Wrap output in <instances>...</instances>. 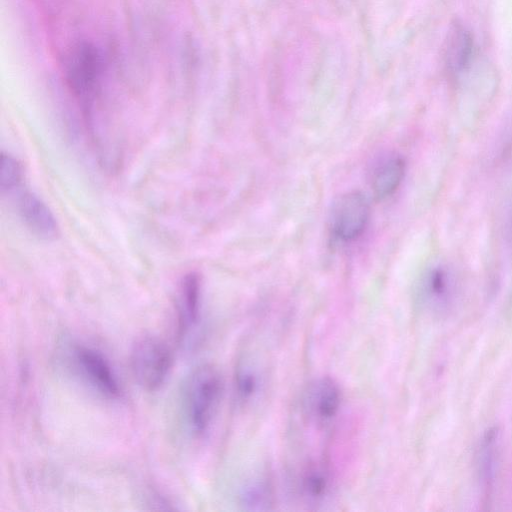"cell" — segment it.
<instances>
[{
	"mask_svg": "<svg viewBox=\"0 0 512 512\" xmlns=\"http://www.w3.org/2000/svg\"><path fill=\"white\" fill-rule=\"evenodd\" d=\"M223 393V379L211 364L196 367L187 377L183 390L184 418L190 432L201 437L210 429Z\"/></svg>",
	"mask_w": 512,
	"mask_h": 512,
	"instance_id": "cell-1",
	"label": "cell"
},
{
	"mask_svg": "<svg viewBox=\"0 0 512 512\" xmlns=\"http://www.w3.org/2000/svg\"><path fill=\"white\" fill-rule=\"evenodd\" d=\"M63 72L69 91L79 103L87 123H91L103 74L100 50L90 41H77L65 54Z\"/></svg>",
	"mask_w": 512,
	"mask_h": 512,
	"instance_id": "cell-2",
	"label": "cell"
},
{
	"mask_svg": "<svg viewBox=\"0 0 512 512\" xmlns=\"http://www.w3.org/2000/svg\"><path fill=\"white\" fill-rule=\"evenodd\" d=\"M173 363L169 346L160 338H139L130 353V366L135 380L147 391L157 390L166 380Z\"/></svg>",
	"mask_w": 512,
	"mask_h": 512,
	"instance_id": "cell-3",
	"label": "cell"
},
{
	"mask_svg": "<svg viewBox=\"0 0 512 512\" xmlns=\"http://www.w3.org/2000/svg\"><path fill=\"white\" fill-rule=\"evenodd\" d=\"M341 406V389L334 379L327 376L310 381L300 401L304 420L317 429L328 428L336 420Z\"/></svg>",
	"mask_w": 512,
	"mask_h": 512,
	"instance_id": "cell-4",
	"label": "cell"
},
{
	"mask_svg": "<svg viewBox=\"0 0 512 512\" xmlns=\"http://www.w3.org/2000/svg\"><path fill=\"white\" fill-rule=\"evenodd\" d=\"M70 360L78 375L99 394L109 399L120 397L122 389L118 377L101 352L76 344L70 349Z\"/></svg>",
	"mask_w": 512,
	"mask_h": 512,
	"instance_id": "cell-5",
	"label": "cell"
},
{
	"mask_svg": "<svg viewBox=\"0 0 512 512\" xmlns=\"http://www.w3.org/2000/svg\"><path fill=\"white\" fill-rule=\"evenodd\" d=\"M370 218V204L364 194L351 191L341 195L331 212V229L342 241H352L365 230Z\"/></svg>",
	"mask_w": 512,
	"mask_h": 512,
	"instance_id": "cell-6",
	"label": "cell"
},
{
	"mask_svg": "<svg viewBox=\"0 0 512 512\" xmlns=\"http://www.w3.org/2000/svg\"><path fill=\"white\" fill-rule=\"evenodd\" d=\"M479 57L473 34L463 23L454 21L443 47V66L448 79L456 84Z\"/></svg>",
	"mask_w": 512,
	"mask_h": 512,
	"instance_id": "cell-7",
	"label": "cell"
},
{
	"mask_svg": "<svg viewBox=\"0 0 512 512\" xmlns=\"http://www.w3.org/2000/svg\"><path fill=\"white\" fill-rule=\"evenodd\" d=\"M458 291L457 278L453 270L445 265L429 269L422 277L418 298L427 311L442 314L453 306Z\"/></svg>",
	"mask_w": 512,
	"mask_h": 512,
	"instance_id": "cell-8",
	"label": "cell"
},
{
	"mask_svg": "<svg viewBox=\"0 0 512 512\" xmlns=\"http://www.w3.org/2000/svg\"><path fill=\"white\" fill-rule=\"evenodd\" d=\"M475 456L479 488L487 503L494 493L501 465V433L497 427L489 428L483 434Z\"/></svg>",
	"mask_w": 512,
	"mask_h": 512,
	"instance_id": "cell-9",
	"label": "cell"
},
{
	"mask_svg": "<svg viewBox=\"0 0 512 512\" xmlns=\"http://www.w3.org/2000/svg\"><path fill=\"white\" fill-rule=\"evenodd\" d=\"M201 310V281L189 273L180 282L176 297V335L185 341L197 327Z\"/></svg>",
	"mask_w": 512,
	"mask_h": 512,
	"instance_id": "cell-10",
	"label": "cell"
},
{
	"mask_svg": "<svg viewBox=\"0 0 512 512\" xmlns=\"http://www.w3.org/2000/svg\"><path fill=\"white\" fill-rule=\"evenodd\" d=\"M18 211L27 228L36 236L51 239L57 235L58 225L47 205L31 192L18 199Z\"/></svg>",
	"mask_w": 512,
	"mask_h": 512,
	"instance_id": "cell-11",
	"label": "cell"
},
{
	"mask_svg": "<svg viewBox=\"0 0 512 512\" xmlns=\"http://www.w3.org/2000/svg\"><path fill=\"white\" fill-rule=\"evenodd\" d=\"M405 161L397 155L386 156L372 169L370 186L377 199L392 195L400 186L405 175Z\"/></svg>",
	"mask_w": 512,
	"mask_h": 512,
	"instance_id": "cell-12",
	"label": "cell"
},
{
	"mask_svg": "<svg viewBox=\"0 0 512 512\" xmlns=\"http://www.w3.org/2000/svg\"><path fill=\"white\" fill-rule=\"evenodd\" d=\"M298 488L309 503L324 501L332 488V474L328 464L323 460L308 463L300 473Z\"/></svg>",
	"mask_w": 512,
	"mask_h": 512,
	"instance_id": "cell-13",
	"label": "cell"
},
{
	"mask_svg": "<svg viewBox=\"0 0 512 512\" xmlns=\"http://www.w3.org/2000/svg\"><path fill=\"white\" fill-rule=\"evenodd\" d=\"M273 488L266 476L248 480L240 489L239 504L244 510L265 511L273 505Z\"/></svg>",
	"mask_w": 512,
	"mask_h": 512,
	"instance_id": "cell-14",
	"label": "cell"
},
{
	"mask_svg": "<svg viewBox=\"0 0 512 512\" xmlns=\"http://www.w3.org/2000/svg\"><path fill=\"white\" fill-rule=\"evenodd\" d=\"M262 376L258 367L248 360L238 362L234 375L236 398L242 405L251 404L260 393Z\"/></svg>",
	"mask_w": 512,
	"mask_h": 512,
	"instance_id": "cell-15",
	"label": "cell"
},
{
	"mask_svg": "<svg viewBox=\"0 0 512 512\" xmlns=\"http://www.w3.org/2000/svg\"><path fill=\"white\" fill-rule=\"evenodd\" d=\"M0 171L2 191L9 192L19 186L22 179V170L20 164L13 156L2 152Z\"/></svg>",
	"mask_w": 512,
	"mask_h": 512,
	"instance_id": "cell-16",
	"label": "cell"
},
{
	"mask_svg": "<svg viewBox=\"0 0 512 512\" xmlns=\"http://www.w3.org/2000/svg\"><path fill=\"white\" fill-rule=\"evenodd\" d=\"M509 230H510V235L512 237V213H511V217H510V227H509Z\"/></svg>",
	"mask_w": 512,
	"mask_h": 512,
	"instance_id": "cell-17",
	"label": "cell"
}]
</instances>
